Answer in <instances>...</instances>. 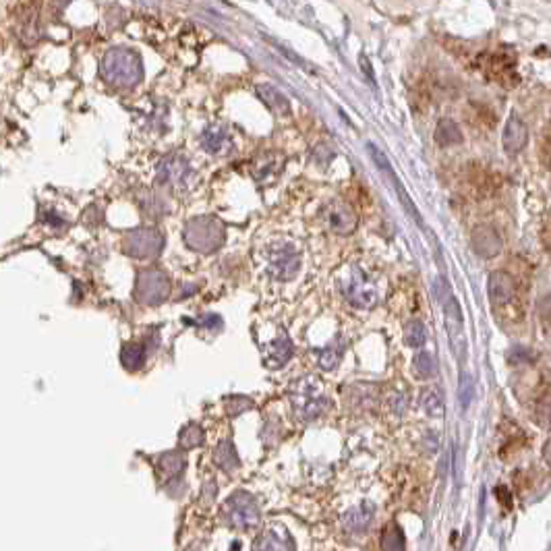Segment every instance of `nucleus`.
I'll list each match as a JSON object with an SVG mask.
<instances>
[{
    "label": "nucleus",
    "mask_w": 551,
    "mask_h": 551,
    "mask_svg": "<svg viewBox=\"0 0 551 551\" xmlns=\"http://www.w3.org/2000/svg\"><path fill=\"white\" fill-rule=\"evenodd\" d=\"M124 251L137 259H154L164 247V237L156 228H137L124 237Z\"/></svg>",
    "instance_id": "9"
},
{
    "label": "nucleus",
    "mask_w": 551,
    "mask_h": 551,
    "mask_svg": "<svg viewBox=\"0 0 551 551\" xmlns=\"http://www.w3.org/2000/svg\"><path fill=\"white\" fill-rule=\"evenodd\" d=\"M361 68H365V71H367V75H369V81H371V83H373V73H371V66H369L367 57H363V54H361Z\"/></svg>",
    "instance_id": "38"
},
{
    "label": "nucleus",
    "mask_w": 551,
    "mask_h": 551,
    "mask_svg": "<svg viewBox=\"0 0 551 551\" xmlns=\"http://www.w3.org/2000/svg\"><path fill=\"white\" fill-rule=\"evenodd\" d=\"M413 369L421 379H429L435 375V361L429 353H419L413 361Z\"/></svg>",
    "instance_id": "32"
},
{
    "label": "nucleus",
    "mask_w": 551,
    "mask_h": 551,
    "mask_svg": "<svg viewBox=\"0 0 551 551\" xmlns=\"http://www.w3.org/2000/svg\"><path fill=\"white\" fill-rule=\"evenodd\" d=\"M214 462H216L222 471H226V473L237 471L239 464H241V460H239V454H237V450H235V443H233V441H220L218 448L214 450Z\"/></svg>",
    "instance_id": "23"
},
{
    "label": "nucleus",
    "mask_w": 551,
    "mask_h": 551,
    "mask_svg": "<svg viewBox=\"0 0 551 551\" xmlns=\"http://www.w3.org/2000/svg\"><path fill=\"white\" fill-rule=\"evenodd\" d=\"M404 342L411 348H421L427 342V330H425L423 321L413 319V321L406 323V328H404Z\"/></svg>",
    "instance_id": "27"
},
{
    "label": "nucleus",
    "mask_w": 551,
    "mask_h": 551,
    "mask_svg": "<svg viewBox=\"0 0 551 551\" xmlns=\"http://www.w3.org/2000/svg\"><path fill=\"white\" fill-rule=\"evenodd\" d=\"M421 404H423V411L429 417H441L443 415V400H441L439 392H435V390L423 392Z\"/></svg>",
    "instance_id": "31"
},
{
    "label": "nucleus",
    "mask_w": 551,
    "mask_h": 551,
    "mask_svg": "<svg viewBox=\"0 0 551 551\" xmlns=\"http://www.w3.org/2000/svg\"><path fill=\"white\" fill-rule=\"evenodd\" d=\"M473 392H475L473 377H471L469 373H462V375H460V385H458V398H460L462 409H469V404H471V400H473Z\"/></svg>",
    "instance_id": "33"
},
{
    "label": "nucleus",
    "mask_w": 551,
    "mask_h": 551,
    "mask_svg": "<svg viewBox=\"0 0 551 551\" xmlns=\"http://www.w3.org/2000/svg\"><path fill=\"white\" fill-rule=\"evenodd\" d=\"M543 460L551 466V437L545 441V446H543Z\"/></svg>",
    "instance_id": "37"
},
{
    "label": "nucleus",
    "mask_w": 551,
    "mask_h": 551,
    "mask_svg": "<svg viewBox=\"0 0 551 551\" xmlns=\"http://www.w3.org/2000/svg\"><path fill=\"white\" fill-rule=\"evenodd\" d=\"M537 417L541 423H551V394L537 404Z\"/></svg>",
    "instance_id": "35"
},
{
    "label": "nucleus",
    "mask_w": 551,
    "mask_h": 551,
    "mask_svg": "<svg viewBox=\"0 0 551 551\" xmlns=\"http://www.w3.org/2000/svg\"><path fill=\"white\" fill-rule=\"evenodd\" d=\"M443 313H446V330H448L450 346H452L454 355H456L458 359H462V353H464V346H466V338H464V317H462V309H460L458 301H456L454 297L446 299Z\"/></svg>",
    "instance_id": "12"
},
{
    "label": "nucleus",
    "mask_w": 551,
    "mask_h": 551,
    "mask_svg": "<svg viewBox=\"0 0 551 551\" xmlns=\"http://www.w3.org/2000/svg\"><path fill=\"white\" fill-rule=\"evenodd\" d=\"M516 62H518V59H516L514 50L504 46V48H499V50L485 57L483 71L493 83L510 89V87H516L520 83V77L516 73Z\"/></svg>",
    "instance_id": "7"
},
{
    "label": "nucleus",
    "mask_w": 551,
    "mask_h": 551,
    "mask_svg": "<svg viewBox=\"0 0 551 551\" xmlns=\"http://www.w3.org/2000/svg\"><path fill=\"white\" fill-rule=\"evenodd\" d=\"M259 506L251 493L237 491L222 506V518L233 529H253L259 524Z\"/></svg>",
    "instance_id": "4"
},
{
    "label": "nucleus",
    "mask_w": 551,
    "mask_h": 551,
    "mask_svg": "<svg viewBox=\"0 0 551 551\" xmlns=\"http://www.w3.org/2000/svg\"><path fill=\"white\" fill-rule=\"evenodd\" d=\"M203 441H205V433H203V429L199 427L197 423L186 425V427L181 431V435H179V443H181L183 450H193V448L201 446Z\"/></svg>",
    "instance_id": "29"
},
{
    "label": "nucleus",
    "mask_w": 551,
    "mask_h": 551,
    "mask_svg": "<svg viewBox=\"0 0 551 551\" xmlns=\"http://www.w3.org/2000/svg\"><path fill=\"white\" fill-rule=\"evenodd\" d=\"M321 218H323L325 226H328L332 233H336V235H351V233H355L357 222H359L355 210H353L348 203L340 201V199L330 201V203L323 207Z\"/></svg>",
    "instance_id": "11"
},
{
    "label": "nucleus",
    "mask_w": 551,
    "mask_h": 551,
    "mask_svg": "<svg viewBox=\"0 0 551 551\" xmlns=\"http://www.w3.org/2000/svg\"><path fill=\"white\" fill-rule=\"evenodd\" d=\"M435 141L441 147L458 145V143H462V131L452 119H441L435 126Z\"/></svg>",
    "instance_id": "24"
},
{
    "label": "nucleus",
    "mask_w": 551,
    "mask_h": 551,
    "mask_svg": "<svg viewBox=\"0 0 551 551\" xmlns=\"http://www.w3.org/2000/svg\"><path fill=\"white\" fill-rule=\"evenodd\" d=\"M487 291H490V301L495 307L510 305L516 299L518 286H516V278L508 272H491L490 282H487Z\"/></svg>",
    "instance_id": "13"
},
{
    "label": "nucleus",
    "mask_w": 551,
    "mask_h": 551,
    "mask_svg": "<svg viewBox=\"0 0 551 551\" xmlns=\"http://www.w3.org/2000/svg\"><path fill=\"white\" fill-rule=\"evenodd\" d=\"M527 143H529V126L522 123L516 115H512L508 119V123L504 124V131H501L504 152L508 156H516L527 147Z\"/></svg>",
    "instance_id": "14"
},
{
    "label": "nucleus",
    "mask_w": 551,
    "mask_h": 551,
    "mask_svg": "<svg viewBox=\"0 0 551 551\" xmlns=\"http://www.w3.org/2000/svg\"><path fill=\"white\" fill-rule=\"evenodd\" d=\"M342 293L351 305L359 309H369L377 303V284L359 265H351L348 274L342 280Z\"/></svg>",
    "instance_id": "5"
},
{
    "label": "nucleus",
    "mask_w": 551,
    "mask_h": 551,
    "mask_svg": "<svg viewBox=\"0 0 551 551\" xmlns=\"http://www.w3.org/2000/svg\"><path fill=\"white\" fill-rule=\"evenodd\" d=\"M184 243L197 253H214L224 245L226 233L218 218L214 216H199L186 222L183 233Z\"/></svg>",
    "instance_id": "3"
},
{
    "label": "nucleus",
    "mask_w": 551,
    "mask_h": 551,
    "mask_svg": "<svg viewBox=\"0 0 551 551\" xmlns=\"http://www.w3.org/2000/svg\"><path fill=\"white\" fill-rule=\"evenodd\" d=\"M199 323H201V325H207V328H212V330H214V325H216V328H222V319H220L218 315H214V313H207Z\"/></svg>",
    "instance_id": "36"
},
{
    "label": "nucleus",
    "mask_w": 551,
    "mask_h": 551,
    "mask_svg": "<svg viewBox=\"0 0 551 551\" xmlns=\"http://www.w3.org/2000/svg\"><path fill=\"white\" fill-rule=\"evenodd\" d=\"M184 464H186V458H184L183 452L175 450V452H166L158 458V473L164 477V479H172L177 475H181L184 471Z\"/></svg>",
    "instance_id": "22"
},
{
    "label": "nucleus",
    "mask_w": 551,
    "mask_h": 551,
    "mask_svg": "<svg viewBox=\"0 0 551 551\" xmlns=\"http://www.w3.org/2000/svg\"><path fill=\"white\" fill-rule=\"evenodd\" d=\"M170 295V278L160 267L141 270L135 284V297L143 305H160Z\"/></svg>",
    "instance_id": "6"
},
{
    "label": "nucleus",
    "mask_w": 551,
    "mask_h": 551,
    "mask_svg": "<svg viewBox=\"0 0 551 551\" xmlns=\"http://www.w3.org/2000/svg\"><path fill=\"white\" fill-rule=\"evenodd\" d=\"M230 137L224 128H218V126H210L203 131L201 135V145L210 152V154H222L230 147Z\"/></svg>",
    "instance_id": "21"
},
{
    "label": "nucleus",
    "mask_w": 551,
    "mask_h": 551,
    "mask_svg": "<svg viewBox=\"0 0 551 551\" xmlns=\"http://www.w3.org/2000/svg\"><path fill=\"white\" fill-rule=\"evenodd\" d=\"M143 361H145V348L141 344H137V342L124 344L123 351H121V363L124 365V369L137 371L143 365Z\"/></svg>",
    "instance_id": "26"
},
{
    "label": "nucleus",
    "mask_w": 551,
    "mask_h": 551,
    "mask_svg": "<svg viewBox=\"0 0 551 551\" xmlns=\"http://www.w3.org/2000/svg\"><path fill=\"white\" fill-rule=\"evenodd\" d=\"M291 357H293V342L286 336V332H280L278 338L263 348V363L272 369L282 367Z\"/></svg>",
    "instance_id": "16"
},
{
    "label": "nucleus",
    "mask_w": 551,
    "mask_h": 551,
    "mask_svg": "<svg viewBox=\"0 0 551 551\" xmlns=\"http://www.w3.org/2000/svg\"><path fill=\"white\" fill-rule=\"evenodd\" d=\"M253 551H297V545L284 529H270L257 537Z\"/></svg>",
    "instance_id": "17"
},
{
    "label": "nucleus",
    "mask_w": 551,
    "mask_h": 551,
    "mask_svg": "<svg viewBox=\"0 0 551 551\" xmlns=\"http://www.w3.org/2000/svg\"><path fill=\"white\" fill-rule=\"evenodd\" d=\"M189 172H191V168H189V164L184 162L183 158H179V156H170V158L162 160V164H160V172H158V181H160V183L177 184V186H181V184L186 181Z\"/></svg>",
    "instance_id": "19"
},
{
    "label": "nucleus",
    "mask_w": 551,
    "mask_h": 551,
    "mask_svg": "<svg viewBox=\"0 0 551 551\" xmlns=\"http://www.w3.org/2000/svg\"><path fill=\"white\" fill-rule=\"evenodd\" d=\"M247 409H253V400H249L245 396H233L226 402V411H228L230 417H237V415L245 413Z\"/></svg>",
    "instance_id": "34"
},
{
    "label": "nucleus",
    "mask_w": 551,
    "mask_h": 551,
    "mask_svg": "<svg viewBox=\"0 0 551 551\" xmlns=\"http://www.w3.org/2000/svg\"><path fill=\"white\" fill-rule=\"evenodd\" d=\"M381 550L383 551H404V537L396 524H390L381 535Z\"/></svg>",
    "instance_id": "30"
},
{
    "label": "nucleus",
    "mask_w": 551,
    "mask_h": 551,
    "mask_svg": "<svg viewBox=\"0 0 551 551\" xmlns=\"http://www.w3.org/2000/svg\"><path fill=\"white\" fill-rule=\"evenodd\" d=\"M342 355H344V342H342V338L338 336V338H336L334 342H330L325 348L317 351V363H319L321 369L332 371V369L338 367Z\"/></svg>",
    "instance_id": "25"
},
{
    "label": "nucleus",
    "mask_w": 551,
    "mask_h": 551,
    "mask_svg": "<svg viewBox=\"0 0 551 551\" xmlns=\"http://www.w3.org/2000/svg\"><path fill=\"white\" fill-rule=\"evenodd\" d=\"M272 156H274V154H265V156H261L259 160L253 162V177H255L257 181H265L270 175H274V172H278V170L282 168V160L270 162Z\"/></svg>",
    "instance_id": "28"
},
{
    "label": "nucleus",
    "mask_w": 551,
    "mask_h": 551,
    "mask_svg": "<svg viewBox=\"0 0 551 551\" xmlns=\"http://www.w3.org/2000/svg\"><path fill=\"white\" fill-rule=\"evenodd\" d=\"M257 96L274 115H278V117H288L291 115V102L280 89H276L272 85H259L257 87Z\"/></svg>",
    "instance_id": "20"
},
{
    "label": "nucleus",
    "mask_w": 551,
    "mask_h": 551,
    "mask_svg": "<svg viewBox=\"0 0 551 551\" xmlns=\"http://www.w3.org/2000/svg\"><path fill=\"white\" fill-rule=\"evenodd\" d=\"M369 154H371V158H373V162H375V166L379 168V172L390 181V184H392V189L398 193V199H400V203H402V207L406 210V214L421 226V228H425V222H423V218H421V214H419V210H417V205L413 203V199L409 197V193H406V189H404V184L400 183V179L396 177V172H394V168H392V164H390V160L385 158V154L377 147V145H373V143H369Z\"/></svg>",
    "instance_id": "8"
},
{
    "label": "nucleus",
    "mask_w": 551,
    "mask_h": 551,
    "mask_svg": "<svg viewBox=\"0 0 551 551\" xmlns=\"http://www.w3.org/2000/svg\"><path fill=\"white\" fill-rule=\"evenodd\" d=\"M291 402L295 415L303 421H313L321 417L332 406L330 398L325 396V388L317 377H303L295 381L291 392Z\"/></svg>",
    "instance_id": "2"
},
{
    "label": "nucleus",
    "mask_w": 551,
    "mask_h": 551,
    "mask_svg": "<svg viewBox=\"0 0 551 551\" xmlns=\"http://www.w3.org/2000/svg\"><path fill=\"white\" fill-rule=\"evenodd\" d=\"M301 267V257L293 245H278L267 253V272L276 280H293Z\"/></svg>",
    "instance_id": "10"
},
{
    "label": "nucleus",
    "mask_w": 551,
    "mask_h": 551,
    "mask_svg": "<svg viewBox=\"0 0 551 551\" xmlns=\"http://www.w3.org/2000/svg\"><path fill=\"white\" fill-rule=\"evenodd\" d=\"M373 514H375V508L369 504V501H363L359 506H355L353 510H348L344 514V529L351 533V535H361L365 533L371 522H373Z\"/></svg>",
    "instance_id": "18"
},
{
    "label": "nucleus",
    "mask_w": 551,
    "mask_h": 551,
    "mask_svg": "<svg viewBox=\"0 0 551 551\" xmlns=\"http://www.w3.org/2000/svg\"><path fill=\"white\" fill-rule=\"evenodd\" d=\"M100 75L115 87H135L143 79V64L135 50L112 48L100 62Z\"/></svg>",
    "instance_id": "1"
},
{
    "label": "nucleus",
    "mask_w": 551,
    "mask_h": 551,
    "mask_svg": "<svg viewBox=\"0 0 551 551\" xmlns=\"http://www.w3.org/2000/svg\"><path fill=\"white\" fill-rule=\"evenodd\" d=\"M471 247L479 257L491 259V257H497L501 253V237L497 235L495 228L483 224L471 233Z\"/></svg>",
    "instance_id": "15"
}]
</instances>
